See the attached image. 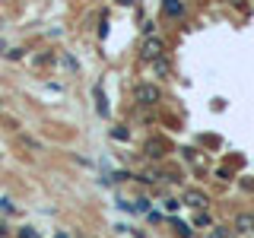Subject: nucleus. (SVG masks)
I'll return each mask as SVG.
<instances>
[{"mask_svg": "<svg viewBox=\"0 0 254 238\" xmlns=\"http://www.w3.org/2000/svg\"><path fill=\"white\" fill-rule=\"evenodd\" d=\"M159 86H153V83H143V86H137V89H133V99L140 102V105H156L159 102Z\"/></svg>", "mask_w": 254, "mask_h": 238, "instance_id": "nucleus-1", "label": "nucleus"}, {"mask_svg": "<svg viewBox=\"0 0 254 238\" xmlns=\"http://www.w3.org/2000/svg\"><path fill=\"white\" fill-rule=\"evenodd\" d=\"M165 54V45L159 42V38H146V42H143V58L146 60H159Z\"/></svg>", "mask_w": 254, "mask_h": 238, "instance_id": "nucleus-2", "label": "nucleus"}, {"mask_svg": "<svg viewBox=\"0 0 254 238\" xmlns=\"http://www.w3.org/2000/svg\"><path fill=\"white\" fill-rule=\"evenodd\" d=\"M235 232L238 235H254V216L251 213H242V216H235Z\"/></svg>", "mask_w": 254, "mask_h": 238, "instance_id": "nucleus-3", "label": "nucleus"}, {"mask_svg": "<svg viewBox=\"0 0 254 238\" xmlns=\"http://www.w3.org/2000/svg\"><path fill=\"white\" fill-rule=\"evenodd\" d=\"M185 203L194 206V210H203L210 200H206V194H200V190H188V194H185Z\"/></svg>", "mask_w": 254, "mask_h": 238, "instance_id": "nucleus-4", "label": "nucleus"}, {"mask_svg": "<svg viewBox=\"0 0 254 238\" xmlns=\"http://www.w3.org/2000/svg\"><path fill=\"white\" fill-rule=\"evenodd\" d=\"M165 13H169V16H181V13H185L181 0H165Z\"/></svg>", "mask_w": 254, "mask_h": 238, "instance_id": "nucleus-5", "label": "nucleus"}, {"mask_svg": "<svg viewBox=\"0 0 254 238\" xmlns=\"http://www.w3.org/2000/svg\"><path fill=\"white\" fill-rule=\"evenodd\" d=\"M95 108H99V115H108V105H105V92L95 86Z\"/></svg>", "mask_w": 254, "mask_h": 238, "instance_id": "nucleus-6", "label": "nucleus"}, {"mask_svg": "<svg viewBox=\"0 0 254 238\" xmlns=\"http://www.w3.org/2000/svg\"><path fill=\"white\" fill-rule=\"evenodd\" d=\"M175 232H178V235H185V238H190V229L185 226V222H175Z\"/></svg>", "mask_w": 254, "mask_h": 238, "instance_id": "nucleus-7", "label": "nucleus"}, {"mask_svg": "<svg viewBox=\"0 0 254 238\" xmlns=\"http://www.w3.org/2000/svg\"><path fill=\"white\" fill-rule=\"evenodd\" d=\"M19 238H42V235H38L35 229H22V232H19Z\"/></svg>", "mask_w": 254, "mask_h": 238, "instance_id": "nucleus-8", "label": "nucleus"}, {"mask_svg": "<svg viewBox=\"0 0 254 238\" xmlns=\"http://www.w3.org/2000/svg\"><path fill=\"white\" fill-rule=\"evenodd\" d=\"M197 226H210V216H206V213L200 210V213H197Z\"/></svg>", "mask_w": 254, "mask_h": 238, "instance_id": "nucleus-9", "label": "nucleus"}, {"mask_svg": "<svg viewBox=\"0 0 254 238\" xmlns=\"http://www.w3.org/2000/svg\"><path fill=\"white\" fill-rule=\"evenodd\" d=\"M156 70H159V73H169V63H165L162 58H159V60H156Z\"/></svg>", "mask_w": 254, "mask_h": 238, "instance_id": "nucleus-10", "label": "nucleus"}, {"mask_svg": "<svg viewBox=\"0 0 254 238\" xmlns=\"http://www.w3.org/2000/svg\"><path fill=\"white\" fill-rule=\"evenodd\" d=\"M213 238H229V229H222V226H219L216 232H213Z\"/></svg>", "mask_w": 254, "mask_h": 238, "instance_id": "nucleus-11", "label": "nucleus"}]
</instances>
